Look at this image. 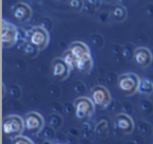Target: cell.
<instances>
[{
  "instance_id": "e0dca14e",
  "label": "cell",
  "mask_w": 153,
  "mask_h": 144,
  "mask_svg": "<svg viewBox=\"0 0 153 144\" xmlns=\"http://www.w3.org/2000/svg\"><path fill=\"white\" fill-rule=\"evenodd\" d=\"M48 120H49V125L55 127V128H58V127H60L62 125V118L57 114H53L51 116H49Z\"/></svg>"
},
{
  "instance_id": "8992f818",
  "label": "cell",
  "mask_w": 153,
  "mask_h": 144,
  "mask_svg": "<svg viewBox=\"0 0 153 144\" xmlns=\"http://www.w3.org/2000/svg\"><path fill=\"white\" fill-rule=\"evenodd\" d=\"M24 120V126L27 131L30 134H38L41 131L44 126V119L39 112H30L25 115L23 118Z\"/></svg>"
},
{
  "instance_id": "30bf717a",
  "label": "cell",
  "mask_w": 153,
  "mask_h": 144,
  "mask_svg": "<svg viewBox=\"0 0 153 144\" xmlns=\"http://www.w3.org/2000/svg\"><path fill=\"white\" fill-rule=\"evenodd\" d=\"M13 15L17 21L19 22H27L32 17V9L28 4L24 2H18L15 4L13 10Z\"/></svg>"
},
{
  "instance_id": "9a60e30c",
  "label": "cell",
  "mask_w": 153,
  "mask_h": 144,
  "mask_svg": "<svg viewBox=\"0 0 153 144\" xmlns=\"http://www.w3.org/2000/svg\"><path fill=\"white\" fill-rule=\"evenodd\" d=\"M62 59L66 62V64L69 66L70 70H74V68H76V58L74 57V54H72L69 50H67V51L64 52L63 56H62Z\"/></svg>"
},
{
  "instance_id": "9c48e42d",
  "label": "cell",
  "mask_w": 153,
  "mask_h": 144,
  "mask_svg": "<svg viewBox=\"0 0 153 144\" xmlns=\"http://www.w3.org/2000/svg\"><path fill=\"white\" fill-rule=\"evenodd\" d=\"M115 128L124 134H131L134 129V122L127 114H119L114 119Z\"/></svg>"
},
{
  "instance_id": "3957f363",
  "label": "cell",
  "mask_w": 153,
  "mask_h": 144,
  "mask_svg": "<svg viewBox=\"0 0 153 144\" xmlns=\"http://www.w3.org/2000/svg\"><path fill=\"white\" fill-rule=\"evenodd\" d=\"M27 41L40 51L44 50L49 42L48 32L43 26H34L26 32Z\"/></svg>"
},
{
  "instance_id": "d6986e66",
  "label": "cell",
  "mask_w": 153,
  "mask_h": 144,
  "mask_svg": "<svg viewBox=\"0 0 153 144\" xmlns=\"http://www.w3.org/2000/svg\"><path fill=\"white\" fill-rule=\"evenodd\" d=\"M13 144H34V142L30 139H28V138L23 137V136H19L16 139H14Z\"/></svg>"
},
{
  "instance_id": "ffe728a7",
  "label": "cell",
  "mask_w": 153,
  "mask_h": 144,
  "mask_svg": "<svg viewBox=\"0 0 153 144\" xmlns=\"http://www.w3.org/2000/svg\"><path fill=\"white\" fill-rule=\"evenodd\" d=\"M103 125H104V126H107L106 122H103ZM104 129H106V127H102V126H101V123H99V125L97 126V128H96V131L98 134H102V131L104 130Z\"/></svg>"
},
{
  "instance_id": "5b68a950",
  "label": "cell",
  "mask_w": 153,
  "mask_h": 144,
  "mask_svg": "<svg viewBox=\"0 0 153 144\" xmlns=\"http://www.w3.org/2000/svg\"><path fill=\"white\" fill-rule=\"evenodd\" d=\"M19 39V30L14 24L2 21V31H1V40L3 47H11L16 44Z\"/></svg>"
},
{
  "instance_id": "ac0fdd59",
  "label": "cell",
  "mask_w": 153,
  "mask_h": 144,
  "mask_svg": "<svg viewBox=\"0 0 153 144\" xmlns=\"http://www.w3.org/2000/svg\"><path fill=\"white\" fill-rule=\"evenodd\" d=\"M69 5L74 11H80L83 8V0H69Z\"/></svg>"
},
{
  "instance_id": "5bb4252c",
  "label": "cell",
  "mask_w": 153,
  "mask_h": 144,
  "mask_svg": "<svg viewBox=\"0 0 153 144\" xmlns=\"http://www.w3.org/2000/svg\"><path fill=\"white\" fill-rule=\"evenodd\" d=\"M138 92L143 95H151L153 93V82L149 79H140Z\"/></svg>"
},
{
  "instance_id": "7a4b0ae2",
  "label": "cell",
  "mask_w": 153,
  "mask_h": 144,
  "mask_svg": "<svg viewBox=\"0 0 153 144\" xmlns=\"http://www.w3.org/2000/svg\"><path fill=\"white\" fill-rule=\"evenodd\" d=\"M140 79L137 75L133 73H126L122 74L117 78V86L121 89L123 94L126 96H132L138 92V85H140Z\"/></svg>"
},
{
  "instance_id": "2e32d148",
  "label": "cell",
  "mask_w": 153,
  "mask_h": 144,
  "mask_svg": "<svg viewBox=\"0 0 153 144\" xmlns=\"http://www.w3.org/2000/svg\"><path fill=\"white\" fill-rule=\"evenodd\" d=\"M23 50H24V53H25L26 55L30 56V57H35V56L38 54V51H39L37 47H35L34 45H33L32 43L28 42V41L24 43Z\"/></svg>"
},
{
  "instance_id": "277c9868",
  "label": "cell",
  "mask_w": 153,
  "mask_h": 144,
  "mask_svg": "<svg viewBox=\"0 0 153 144\" xmlns=\"http://www.w3.org/2000/svg\"><path fill=\"white\" fill-rule=\"evenodd\" d=\"M74 114L78 119H85L94 112V103L87 97H79L74 102Z\"/></svg>"
},
{
  "instance_id": "6da1fadb",
  "label": "cell",
  "mask_w": 153,
  "mask_h": 144,
  "mask_svg": "<svg viewBox=\"0 0 153 144\" xmlns=\"http://www.w3.org/2000/svg\"><path fill=\"white\" fill-rule=\"evenodd\" d=\"M24 126V120L20 116L17 115H10L7 117H4L2 121V131L5 137L14 138L21 136Z\"/></svg>"
},
{
  "instance_id": "52a82bcc",
  "label": "cell",
  "mask_w": 153,
  "mask_h": 144,
  "mask_svg": "<svg viewBox=\"0 0 153 144\" xmlns=\"http://www.w3.org/2000/svg\"><path fill=\"white\" fill-rule=\"evenodd\" d=\"M91 100L94 105L99 107H106L111 102V95L105 86L97 85L91 89Z\"/></svg>"
},
{
  "instance_id": "8fae6325",
  "label": "cell",
  "mask_w": 153,
  "mask_h": 144,
  "mask_svg": "<svg viewBox=\"0 0 153 144\" xmlns=\"http://www.w3.org/2000/svg\"><path fill=\"white\" fill-rule=\"evenodd\" d=\"M133 59L142 68H147L152 62V54L147 47H137L133 51Z\"/></svg>"
},
{
  "instance_id": "ba28073f",
  "label": "cell",
  "mask_w": 153,
  "mask_h": 144,
  "mask_svg": "<svg viewBox=\"0 0 153 144\" xmlns=\"http://www.w3.org/2000/svg\"><path fill=\"white\" fill-rule=\"evenodd\" d=\"M70 68L62 58H56L51 62V73L58 80H64L69 76Z\"/></svg>"
},
{
  "instance_id": "7c38bea8",
  "label": "cell",
  "mask_w": 153,
  "mask_h": 144,
  "mask_svg": "<svg viewBox=\"0 0 153 144\" xmlns=\"http://www.w3.org/2000/svg\"><path fill=\"white\" fill-rule=\"evenodd\" d=\"M68 50L74 54V56L76 58V60L90 56L89 47L84 42H81V41H74V42L70 43Z\"/></svg>"
},
{
  "instance_id": "4fadbf2b",
  "label": "cell",
  "mask_w": 153,
  "mask_h": 144,
  "mask_svg": "<svg viewBox=\"0 0 153 144\" xmlns=\"http://www.w3.org/2000/svg\"><path fill=\"white\" fill-rule=\"evenodd\" d=\"M92 66H94V61L91 55L76 60V70L81 73H89L92 70Z\"/></svg>"
}]
</instances>
